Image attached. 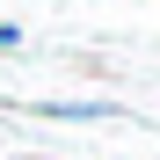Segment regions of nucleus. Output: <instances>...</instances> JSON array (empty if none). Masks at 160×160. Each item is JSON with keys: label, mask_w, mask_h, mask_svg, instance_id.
<instances>
[{"label": "nucleus", "mask_w": 160, "mask_h": 160, "mask_svg": "<svg viewBox=\"0 0 160 160\" xmlns=\"http://www.w3.org/2000/svg\"><path fill=\"white\" fill-rule=\"evenodd\" d=\"M0 51H22V29H15V22H0Z\"/></svg>", "instance_id": "2"}, {"label": "nucleus", "mask_w": 160, "mask_h": 160, "mask_svg": "<svg viewBox=\"0 0 160 160\" xmlns=\"http://www.w3.org/2000/svg\"><path fill=\"white\" fill-rule=\"evenodd\" d=\"M37 117H51V124H95V117H124V102H109V95H88V102H37Z\"/></svg>", "instance_id": "1"}]
</instances>
